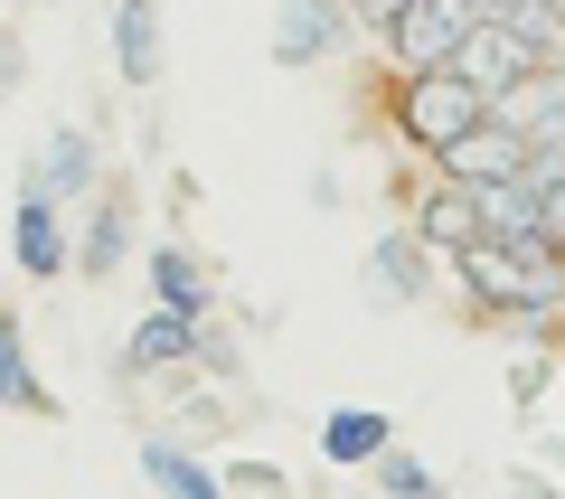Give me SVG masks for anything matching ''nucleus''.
<instances>
[{
	"mask_svg": "<svg viewBox=\"0 0 565 499\" xmlns=\"http://www.w3.org/2000/svg\"><path fill=\"white\" fill-rule=\"evenodd\" d=\"M452 264H462L471 301H490V311H537V320L565 311V255L546 236H481Z\"/></svg>",
	"mask_w": 565,
	"mask_h": 499,
	"instance_id": "f257e3e1",
	"label": "nucleus"
},
{
	"mask_svg": "<svg viewBox=\"0 0 565 499\" xmlns=\"http://www.w3.org/2000/svg\"><path fill=\"white\" fill-rule=\"evenodd\" d=\"M481 114H490V104L471 95V85L452 76V66H424V76H396V132L415 141L424 160H434V151H452V141H462Z\"/></svg>",
	"mask_w": 565,
	"mask_h": 499,
	"instance_id": "f03ea898",
	"label": "nucleus"
},
{
	"mask_svg": "<svg viewBox=\"0 0 565 499\" xmlns=\"http://www.w3.org/2000/svg\"><path fill=\"white\" fill-rule=\"evenodd\" d=\"M537 66H546V47H537V39H519L509 20H471V29H462V47H452V76H462L481 104L519 95Z\"/></svg>",
	"mask_w": 565,
	"mask_h": 499,
	"instance_id": "7ed1b4c3",
	"label": "nucleus"
},
{
	"mask_svg": "<svg viewBox=\"0 0 565 499\" xmlns=\"http://www.w3.org/2000/svg\"><path fill=\"white\" fill-rule=\"evenodd\" d=\"M10 264H20L29 283L76 274V245H66V199H57L47 180H29V170H20V208H10Z\"/></svg>",
	"mask_w": 565,
	"mask_h": 499,
	"instance_id": "20e7f679",
	"label": "nucleus"
},
{
	"mask_svg": "<svg viewBox=\"0 0 565 499\" xmlns=\"http://www.w3.org/2000/svg\"><path fill=\"white\" fill-rule=\"evenodd\" d=\"M462 29H471V10L462 0H405L396 10V29H386V76H424V66H452V47H462Z\"/></svg>",
	"mask_w": 565,
	"mask_h": 499,
	"instance_id": "39448f33",
	"label": "nucleus"
},
{
	"mask_svg": "<svg viewBox=\"0 0 565 499\" xmlns=\"http://www.w3.org/2000/svg\"><path fill=\"white\" fill-rule=\"evenodd\" d=\"M527 160H537V141H527L519 123L481 114L452 151H434V170H444V180H462V189H481V180H527Z\"/></svg>",
	"mask_w": 565,
	"mask_h": 499,
	"instance_id": "423d86ee",
	"label": "nucleus"
},
{
	"mask_svg": "<svg viewBox=\"0 0 565 499\" xmlns=\"http://www.w3.org/2000/svg\"><path fill=\"white\" fill-rule=\"evenodd\" d=\"M349 0H282L274 10V66H292V76H302V66H330L349 47Z\"/></svg>",
	"mask_w": 565,
	"mask_h": 499,
	"instance_id": "0eeeda50",
	"label": "nucleus"
},
{
	"mask_svg": "<svg viewBox=\"0 0 565 499\" xmlns=\"http://www.w3.org/2000/svg\"><path fill=\"white\" fill-rule=\"evenodd\" d=\"M367 293H377L386 311H415V301L434 293V245H424L415 226H377V236H367Z\"/></svg>",
	"mask_w": 565,
	"mask_h": 499,
	"instance_id": "6e6552de",
	"label": "nucleus"
},
{
	"mask_svg": "<svg viewBox=\"0 0 565 499\" xmlns=\"http://www.w3.org/2000/svg\"><path fill=\"white\" fill-rule=\"evenodd\" d=\"M415 226L424 245H434V255H462V245H481V199H471L462 180H444V170H434V180L415 189Z\"/></svg>",
	"mask_w": 565,
	"mask_h": 499,
	"instance_id": "1a4fd4ad",
	"label": "nucleus"
},
{
	"mask_svg": "<svg viewBox=\"0 0 565 499\" xmlns=\"http://www.w3.org/2000/svg\"><path fill=\"white\" fill-rule=\"evenodd\" d=\"M122 368H132V378H189V368H199V320H180V311L151 301V320L122 340Z\"/></svg>",
	"mask_w": 565,
	"mask_h": 499,
	"instance_id": "9d476101",
	"label": "nucleus"
},
{
	"mask_svg": "<svg viewBox=\"0 0 565 499\" xmlns=\"http://www.w3.org/2000/svg\"><path fill=\"white\" fill-rule=\"evenodd\" d=\"M161 0H114V76L132 85V95H151L161 85Z\"/></svg>",
	"mask_w": 565,
	"mask_h": 499,
	"instance_id": "9b49d317",
	"label": "nucleus"
},
{
	"mask_svg": "<svg viewBox=\"0 0 565 499\" xmlns=\"http://www.w3.org/2000/svg\"><path fill=\"white\" fill-rule=\"evenodd\" d=\"M122 255H132V189H104L95 217H85V236H76V274L85 283H114Z\"/></svg>",
	"mask_w": 565,
	"mask_h": 499,
	"instance_id": "f8f14e48",
	"label": "nucleus"
},
{
	"mask_svg": "<svg viewBox=\"0 0 565 499\" xmlns=\"http://www.w3.org/2000/svg\"><path fill=\"white\" fill-rule=\"evenodd\" d=\"M151 301L180 320H207L217 311V283H207V264L189 255V245H151Z\"/></svg>",
	"mask_w": 565,
	"mask_h": 499,
	"instance_id": "ddd939ff",
	"label": "nucleus"
},
{
	"mask_svg": "<svg viewBox=\"0 0 565 499\" xmlns=\"http://www.w3.org/2000/svg\"><path fill=\"white\" fill-rule=\"evenodd\" d=\"M386 443H396V415H377V405H340L321 424V461H340V471H377Z\"/></svg>",
	"mask_w": 565,
	"mask_h": 499,
	"instance_id": "4468645a",
	"label": "nucleus"
},
{
	"mask_svg": "<svg viewBox=\"0 0 565 499\" xmlns=\"http://www.w3.org/2000/svg\"><path fill=\"white\" fill-rule=\"evenodd\" d=\"M141 480H151L161 499H226V480L207 471V461L189 453V443H170V434H151V443H141Z\"/></svg>",
	"mask_w": 565,
	"mask_h": 499,
	"instance_id": "2eb2a0df",
	"label": "nucleus"
},
{
	"mask_svg": "<svg viewBox=\"0 0 565 499\" xmlns=\"http://www.w3.org/2000/svg\"><path fill=\"white\" fill-rule=\"evenodd\" d=\"M29 180H47L57 199H85V189L104 180V160H95V132H85V123H66V132H47V151L29 160Z\"/></svg>",
	"mask_w": 565,
	"mask_h": 499,
	"instance_id": "dca6fc26",
	"label": "nucleus"
},
{
	"mask_svg": "<svg viewBox=\"0 0 565 499\" xmlns=\"http://www.w3.org/2000/svg\"><path fill=\"white\" fill-rule=\"evenodd\" d=\"M0 415H57V396L29 368V340H20V311L10 301H0Z\"/></svg>",
	"mask_w": 565,
	"mask_h": 499,
	"instance_id": "f3484780",
	"label": "nucleus"
},
{
	"mask_svg": "<svg viewBox=\"0 0 565 499\" xmlns=\"http://www.w3.org/2000/svg\"><path fill=\"white\" fill-rule=\"evenodd\" d=\"M481 236H537V180H481Z\"/></svg>",
	"mask_w": 565,
	"mask_h": 499,
	"instance_id": "a211bd4d",
	"label": "nucleus"
},
{
	"mask_svg": "<svg viewBox=\"0 0 565 499\" xmlns=\"http://www.w3.org/2000/svg\"><path fill=\"white\" fill-rule=\"evenodd\" d=\"M377 490H386V499H444V471H424L415 453L386 443V453H377Z\"/></svg>",
	"mask_w": 565,
	"mask_h": 499,
	"instance_id": "6ab92c4d",
	"label": "nucleus"
},
{
	"mask_svg": "<svg viewBox=\"0 0 565 499\" xmlns=\"http://www.w3.org/2000/svg\"><path fill=\"white\" fill-rule=\"evenodd\" d=\"M537 236L565 255V180H537Z\"/></svg>",
	"mask_w": 565,
	"mask_h": 499,
	"instance_id": "aec40b11",
	"label": "nucleus"
},
{
	"mask_svg": "<svg viewBox=\"0 0 565 499\" xmlns=\"http://www.w3.org/2000/svg\"><path fill=\"white\" fill-rule=\"evenodd\" d=\"M396 10H405V0H349V20H359L367 39H386V29H396Z\"/></svg>",
	"mask_w": 565,
	"mask_h": 499,
	"instance_id": "412c9836",
	"label": "nucleus"
},
{
	"mask_svg": "<svg viewBox=\"0 0 565 499\" xmlns=\"http://www.w3.org/2000/svg\"><path fill=\"white\" fill-rule=\"evenodd\" d=\"M10 85H20V39H0V104H10Z\"/></svg>",
	"mask_w": 565,
	"mask_h": 499,
	"instance_id": "4be33fe9",
	"label": "nucleus"
},
{
	"mask_svg": "<svg viewBox=\"0 0 565 499\" xmlns=\"http://www.w3.org/2000/svg\"><path fill=\"white\" fill-rule=\"evenodd\" d=\"M462 10H471V20H500V10H509V0H462Z\"/></svg>",
	"mask_w": 565,
	"mask_h": 499,
	"instance_id": "5701e85b",
	"label": "nucleus"
},
{
	"mask_svg": "<svg viewBox=\"0 0 565 499\" xmlns=\"http://www.w3.org/2000/svg\"><path fill=\"white\" fill-rule=\"evenodd\" d=\"M0 10H10V0H0Z\"/></svg>",
	"mask_w": 565,
	"mask_h": 499,
	"instance_id": "b1692460",
	"label": "nucleus"
}]
</instances>
